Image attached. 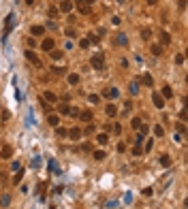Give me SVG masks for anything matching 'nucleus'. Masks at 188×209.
I'll list each match as a JSON object with an SVG mask.
<instances>
[{"label":"nucleus","mask_w":188,"mask_h":209,"mask_svg":"<svg viewBox=\"0 0 188 209\" xmlns=\"http://www.w3.org/2000/svg\"><path fill=\"white\" fill-rule=\"evenodd\" d=\"M137 90H139V83L133 81V83H130V92H133V94H137Z\"/></svg>","instance_id":"72a5a7b5"},{"label":"nucleus","mask_w":188,"mask_h":209,"mask_svg":"<svg viewBox=\"0 0 188 209\" xmlns=\"http://www.w3.org/2000/svg\"><path fill=\"white\" fill-rule=\"evenodd\" d=\"M45 186H47L45 181H41V183H39V194H41V196L45 194Z\"/></svg>","instance_id":"473e14b6"},{"label":"nucleus","mask_w":188,"mask_h":209,"mask_svg":"<svg viewBox=\"0 0 188 209\" xmlns=\"http://www.w3.org/2000/svg\"><path fill=\"white\" fill-rule=\"evenodd\" d=\"M49 56H52L54 60H62V56H64V54H62V51H58V49H52V51H49Z\"/></svg>","instance_id":"aec40b11"},{"label":"nucleus","mask_w":188,"mask_h":209,"mask_svg":"<svg viewBox=\"0 0 188 209\" xmlns=\"http://www.w3.org/2000/svg\"><path fill=\"white\" fill-rule=\"evenodd\" d=\"M77 9H79V13H83V15L88 13V7L83 5V0H77Z\"/></svg>","instance_id":"5701e85b"},{"label":"nucleus","mask_w":188,"mask_h":209,"mask_svg":"<svg viewBox=\"0 0 188 209\" xmlns=\"http://www.w3.org/2000/svg\"><path fill=\"white\" fill-rule=\"evenodd\" d=\"M79 120H81V122H92V113H90V111H81V113H79Z\"/></svg>","instance_id":"dca6fc26"},{"label":"nucleus","mask_w":188,"mask_h":209,"mask_svg":"<svg viewBox=\"0 0 188 209\" xmlns=\"http://www.w3.org/2000/svg\"><path fill=\"white\" fill-rule=\"evenodd\" d=\"M105 113L109 115V118H115V115H118V107L115 105H107L105 107Z\"/></svg>","instance_id":"9b49d317"},{"label":"nucleus","mask_w":188,"mask_h":209,"mask_svg":"<svg viewBox=\"0 0 188 209\" xmlns=\"http://www.w3.org/2000/svg\"><path fill=\"white\" fill-rule=\"evenodd\" d=\"M152 103L156 105V109H162V107H164V98H162L160 94H156V92L152 94Z\"/></svg>","instance_id":"423d86ee"},{"label":"nucleus","mask_w":188,"mask_h":209,"mask_svg":"<svg viewBox=\"0 0 188 209\" xmlns=\"http://www.w3.org/2000/svg\"><path fill=\"white\" fill-rule=\"evenodd\" d=\"M26 5H30V7H32V5H34V0H26Z\"/></svg>","instance_id":"a19ab883"},{"label":"nucleus","mask_w":188,"mask_h":209,"mask_svg":"<svg viewBox=\"0 0 188 209\" xmlns=\"http://www.w3.org/2000/svg\"><path fill=\"white\" fill-rule=\"evenodd\" d=\"M21 179H24V169H19V173H15V177H13V183L17 186V183H19Z\"/></svg>","instance_id":"412c9836"},{"label":"nucleus","mask_w":188,"mask_h":209,"mask_svg":"<svg viewBox=\"0 0 188 209\" xmlns=\"http://www.w3.org/2000/svg\"><path fill=\"white\" fill-rule=\"evenodd\" d=\"M68 111H70L68 105H58V113H60V115H68Z\"/></svg>","instance_id":"6ab92c4d"},{"label":"nucleus","mask_w":188,"mask_h":209,"mask_svg":"<svg viewBox=\"0 0 188 209\" xmlns=\"http://www.w3.org/2000/svg\"><path fill=\"white\" fill-rule=\"evenodd\" d=\"M150 36H152V32H150L148 28H146L143 32H141V38H143V41H150Z\"/></svg>","instance_id":"c756f323"},{"label":"nucleus","mask_w":188,"mask_h":209,"mask_svg":"<svg viewBox=\"0 0 188 209\" xmlns=\"http://www.w3.org/2000/svg\"><path fill=\"white\" fill-rule=\"evenodd\" d=\"M52 71H54V75H62L66 68H62V66H52Z\"/></svg>","instance_id":"cd10ccee"},{"label":"nucleus","mask_w":188,"mask_h":209,"mask_svg":"<svg viewBox=\"0 0 188 209\" xmlns=\"http://www.w3.org/2000/svg\"><path fill=\"white\" fill-rule=\"evenodd\" d=\"M139 130H141L139 134H146V132H148V126H146V124H141V126H139Z\"/></svg>","instance_id":"4c0bfd02"},{"label":"nucleus","mask_w":188,"mask_h":209,"mask_svg":"<svg viewBox=\"0 0 188 209\" xmlns=\"http://www.w3.org/2000/svg\"><path fill=\"white\" fill-rule=\"evenodd\" d=\"M83 132H86V134H92V132H94V126H88V128H86Z\"/></svg>","instance_id":"ea45409f"},{"label":"nucleus","mask_w":188,"mask_h":209,"mask_svg":"<svg viewBox=\"0 0 188 209\" xmlns=\"http://www.w3.org/2000/svg\"><path fill=\"white\" fill-rule=\"evenodd\" d=\"M118 94H120V90H118V88H111V90H105L103 92V96H107V98H115Z\"/></svg>","instance_id":"9d476101"},{"label":"nucleus","mask_w":188,"mask_h":209,"mask_svg":"<svg viewBox=\"0 0 188 209\" xmlns=\"http://www.w3.org/2000/svg\"><path fill=\"white\" fill-rule=\"evenodd\" d=\"M41 49H43V51H52V49H54V38H49V36H47V38H43Z\"/></svg>","instance_id":"20e7f679"},{"label":"nucleus","mask_w":188,"mask_h":209,"mask_svg":"<svg viewBox=\"0 0 188 209\" xmlns=\"http://www.w3.org/2000/svg\"><path fill=\"white\" fill-rule=\"evenodd\" d=\"M90 64H92V68H96V71H103V68H105V58L101 54H96V56H92Z\"/></svg>","instance_id":"f257e3e1"},{"label":"nucleus","mask_w":188,"mask_h":209,"mask_svg":"<svg viewBox=\"0 0 188 209\" xmlns=\"http://www.w3.org/2000/svg\"><path fill=\"white\" fill-rule=\"evenodd\" d=\"M152 54L154 56H162V47L160 45H152Z\"/></svg>","instance_id":"a878e982"},{"label":"nucleus","mask_w":188,"mask_h":209,"mask_svg":"<svg viewBox=\"0 0 188 209\" xmlns=\"http://www.w3.org/2000/svg\"><path fill=\"white\" fill-rule=\"evenodd\" d=\"M45 100L47 103H56V94L54 92H45Z\"/></svg>","instance_id":"b1692460"},{"label":"nucleus","mask_w":188,"mask_h":209,"mask_svg":"<svg viewBox=\"0 0 188 209\" xmlns=\"http://www.w3.org/2000/svg\"><path fill=\"white\" fill-rule=\"evenodd\" d=\"M0 156H2L5 160H9V158L13 156V147H11V145H2V149H0Z\"/></svg>","instance_id":"0eeeda50"},{"label":"nucleus","mask_w":188,"mask_h":209,"mask_svg":"<svg viewBox=\"0 0 188 209\" xmlns=\"http://www.w3.org/2000/svg\"><path fill=\"white\" fill-rule=\"evenodd\" d=\"M146 2H148V5H154V2H156V0H146Z\"/></svg>","instance_id":"79ce46f5"},{"label":"nucleus","mask_w":188,"mask_h":209,"mask_svg":"<svg viewBox=\"0 0 188 209\" xmlns=\"http://www.w3.org/2000/svg\"><path fill=\"white\" fill-rule=\"evenodd\" d=\"M47 124H49V126H58L60 124V118H58L56 113H49V115H47Z\"/></svg>","instance_id":"6e6552de"},{"label":"nucleus","mask_w":188,"mask_h":209,"mask_svg":"<svg viewBox=\"0 0 188 209\" xmlns=\"http://www.w3.org/2000/svg\"><path fill=\"white\" fill-rule=\"evenodd\" d=\"M103 158H105V152H103V149H99V152H94V160H99V162H101Z\"/></svg>","instance_id":"bb28decb"},{"label":"nucleus","mask_w":188,"mask_h":209,"mask_svg":"<svg viewBox=\"0 0 188 209\" xmlns=\"http://www.w3.org/2000/svg\"><path fill=\"white\" fill-rule=\"evenodd\" d=\"M79 47H81V49H88V47H90V41H88V38H81Z\"/></svg>","instance_id":"7c9ffc66"},{"label":"nucleus","mask_w":188,"mask_h":209,"mask_svg":"<svg viewBox=\"0 0 188 209\" xmlns=\"http://www.w3.org/2000/svg\"><path fill=\"white\" fill-rule=\"evenodd\" d=\"M68 83H70V85H77V83H79V75H77V73H70V75H68Z\"/></svg>","instance_id":"a211bd4d"},{"label":"nucleus","mask_w":188,"mask_h":209,"mask_svg":"<svg viewBox=\"0 0 188 209\" xmlns=\"http://www.w3.org/2000/svg\"><path fill=\"white\" fill-rule=\"evenodd\" d=\"M133 156H141V145H135V149H133Z\"/></svg>","instance_id":"e433bc0d"},{"label":"nucleus","mask_w":188,"mask_h":209,"mask_svg":"<svg viewBox=\"0 0 188 209\" xmlns=\"http://www.w3.org/2000/svg\"><path fill=\"white\" fill-rule=\"evenodd\" d=\"M160 164L162 167H171V158L169 156H160Z\"/></svg>","instance_id":"4be33fe9"},{"label":"nucleus","mask_w":188,"mask_h":209,"mask_svg":"<svg viewBox=\"0 0 188 209\" xmlns=\"http://www.w3.org/2000/svg\"><path fill=\"white\" fill-rule=\"evenodd\" d=\"M88 100H90L92 105H96V103H99V96H96V94H90V96H88Z\"/></svg>","instance_id":"2f4dec72"},{"label":"nucleus","mask_w":188,"mask_h":209,"mask_svg":"<svg viewBox=\"0 0 188 209\" xmlns=\"http://www.w3.org/2000/svg\"><path fill=\"white\" fill-rule=\"evenodd\" d=\"M13 19H15V15H13V13H11V15H7V19H5V21H7V28H5V36H2V38H7V36H9V32H11V28H13Z\"/></svg>","instance_id":"39448f33"},{"label":"nucleus","mask_w":188,"mask_h":209,"mask_svg":"<svg viewBox=\"0 0 188 209\" xmlns=\"http://www.w3.org/2000/svg\"><path fill=\"white\" fill-rule=\"evenodd\" d=\"M58 15V9L56 7H49V17H56Z\"/></svg>","instance_id":"c9c22d12"},{"label":"nucleus","mask_w":188,"mask_h":209,"mask_svg":"<svg viewBox=\"0 0 188 209\" xmlns=\"http://www.w3.org/2000/svg\"><path fill=\"white\" fill-rule=\"evenodd\" d=\"M49 209H54V207H49Z\"/></svg>","instance_id":"c03bdc74"},{"label":"nucleus","mask_w":188,"mask_h":209,"mask_svg":"<svg viewBox=\"0 0 188 209\" xmlns=\"http://www.w3.org/2000/svg\"><path fill=\"white\" fill-rule=\"evenodd\" d=\"M0 107H2V105H0Z\"/></svg>","instance_id":"a18cd8bd"},{"label":"nucleus","mask_w":188,"mask_h":209,"mask_svg":"<svg viewBox=\"0 0 188 209\" xmlns=\"http://www.w3.org/2000/svg\"><path fill=\"white\" fill-rule=\"evenodd\" d=\"M118 43H122V45H126L128 41H126V36H124V34H118Z\"/></svg>","instance_id":"f704fd0d"},{"label":"nucleus","mask_w":188,"mask_h":209,"mask_svg":"<svg viewBox=\"0 0 188 209\" xmlns=\"http://www.w3.org/2000/svg\"><path fill=\"white\" fill-rule=\"evenodd\" d=\"M135 143H137V145H141V143H143V134H139V137L135 139Z\"/></svg>","instance_id":"58836bf2"},{"label":"nucleus","mask_w":188,"mask_h":209,"mask_svg":"<svg viewBox=\"0 0 188 209\" xmlns=\"http://www.w3.org/2000/svg\"><path fill=\"white\" fill-rule=\"evenodd\" d=\"M30 32H32L34 36H41V34H45V28H43V26H32Z\"/></svg>","instance_id":"4468645a"},{"label":"nucleus","mask_w":188,"mask_h":209,"mask_svg":"<svg viewBox=\"0 0 188 209\" xmlns=\"http://www.w3.org/2000/svg\"><path fill=\"white\" fill-rule=\"evenodd\" d=\"M60 11H62V13H70V11H73V2H68V0H62Z\"/></svg>","instance_id":"1a4fd4ad"},{"label":"nucleus","mask_w":188,"mask_h":209,"mask_svg":"<svg viewBox=\"0 0 188 209\" xmlns=\"http://www.w3.org/2000/svg\"><path fill=\"white\" fill-rule=\"evenodd\" d=\"M26 58H28V60H30V62H32L34 66H39V68L43 66V64H41V60H39V56H36V54H34L32 49H28V51H26Z\"/></svg>","instance_id":"7ed1b4c3"},{"label":"nucleus","mask_w":188,"mask_h":209,"mask_svg":"<svg viewBox=\"0 0 188 209\" xmlns=\"http://www.w3.org/2000/svg\"><path fill=\"white\" fill-rule=\"evenodd\" d=\"M141 83H143V85H148V88H152L154 85V79H152V75H143V77H141Z\"/></svg>","instance_id":"ddd939ff"},{"label":"nucleus","mask_w":188,"mask_h":209,"mask_svg":"<svg viewBox=\"0 0 188 209\" xmlns=\"http://www.w3.org/2000/svg\"><path fill=\"white\" fill-rule=\"evenodd\" d=\"M86 2H94V0H86Z\"/></svg>","instance_id":"37998d69"},{"label":"nucleus","mask_w":188,"mask_h":209,"mask_svg":"<svg viewBox=\"0 0 188 209\" xmlns=\"http://www.w3.org/2000/svg\"><path fill=\"white\" fill-rule=\"evenodd\" d=\"M66 134L70 137V141H79V137L83 134V130H81V128H77V126H73L70 130H66Z\"/></svg>","instance_id":"f03ea898"},{"label":"nucleus","mask_w":188,"mask_h":209,"mask_svg":"<svg viewBox=\"0 0 188 209\" xmlns=\"http://www.w3.org/2000/svg\"><path fill=\"white\" fill-rule=\"evenodd\" d=\"M96 141H99L101 145H107V141H109V137H107V132H101V134H96Z\"/></svg>","instance_id":"f3484780"},{"label":"nucleus","mask_w":188,"mask_h":209,"mask_svg":"<svg viewBox=\"0 0 188 209\" xmlns=\"http://www.w3.org/2000/svg\"><path fill=\"white\" fill-rule=\"evenodd\" d=\"M141 124H143V122H141L139 118H133V120H130V126H133L135 130H139V126H141Z\"/></svg>","instance_id":"393cba45"},{"label":"nucleus","mask_w":188,"mask_h":209,"mask_svg":"<svg viewBox=\"0 0 188 209\" xmlns=\"http://www.w3.org/2000/svg\"><path fill=\"white\" fill-rule=\"evenodd\" d=\"M160 96H162V98H173V90H171L169 85H164L162 92H160Z\"/></svg>","instance_id":"f8f14e48"},{"label":"nucleus","mask_w":188,"mask_h":209,"mask_svg":"<svg viewBox=\"0 0 188 209\" xmlns=\"http://www.w3.org/2000/svg\"><path fill=\"white\" fill-rule=\"evenodd\" d=\"M154 134H156V137H162V134H164V128H162V126H154Z\"/></svg>","instance_id":"c85d7f7f"},{"label":"nucleus","mask_w":188,"mask_h":209,"mask_svg":"<svg viewBox=\"0 0 188 209\" xmlns=\"http://www.w3.org/2000/svg\"><path fill=\"white\" fill-rule=\"evenodd\" d=\"M160 43H162V45H169V43H171V36H169V32H164V30L160 32Z\"/></svg>","instance_id":"2eb2a0df"}]
</instances>
